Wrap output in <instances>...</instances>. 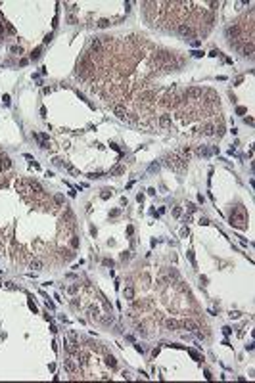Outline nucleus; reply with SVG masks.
I'll return each instance as SVG.
<instances>
[{
    "instance_id": "nucleus-22",
    "label": "nucleus",
    "mask_w": 255,
    "mask_h": 383,
    "mask_svg": "<svg viewBox=\"0 0 255 383\" xmlns=\"http://www.w3.org/2000/svg\"><path fill=\"white\" fill-rule=\"evenodd\" d=\"M39 56H40V48H36L35 52L31 54V57H33V60H36V57H39Z\"/></svg>"
},
{
    "instance_id": "nucleus-12",
    "label": "nucleus",
    "mask_w": 255,
    "mask_h": 383,
    "mask_svg": "<svg viewBox=\"0 0 255 383\" xmlns=\"http://www.w3.org/2000/svg\"><path fill=\"white\" fill-rule=\"evenodd\" d=\"M171 125V115H161L159 117V127H169Z\"/></svg>"
},
{
    "instance_id": "nucleus-14",
    "label": "nucleus",
    "mask_w": 255,
    "mask_h": 383,
    "mask_svg": "<svg viewBox=\"0 0 255 383\" xmlns=\"http://www.w3.org/2000/svg\"><path fill=\"white\" fill-rule=\"evenodd\" d=\"M165 326H167V330L174 331V330H178V326H180V324H178L177 320H167V322H165Z\"/></svg>"
},
{
    "instance_id": "nucleus-10",
    "label": "nucleus",
    "mask_w": 255,
    "mask_h": 383,
    "mask_svg": "<svg viewBox=\"0 0 255 383\" xmlns=\"http://www.w3.org/2000/svg\"><path fill=\"white\" fill-rule=\"evenodd\" d=\"M31 268H33V270L44 268V261H40V259H33V261H31Z\"/></svg>"
},
{
    "instance_id": "nucleus-1",
    "label": "nucleus",
    "mask_w": 255,
    "mask_h": 383,
    "mask_svg": "<svg viewBox=\"0 0 255 383\" xmlns=\"http://www.w3.org/2000/svg\"><path fill=\"white\" fill-rule=\"evenodd\" d=\"M230 224H232V226H238V228H244V226H246L244 209H238L236 215H230Z\"/></svg>"
},
{
    "instance_id": "nucleus-19",
    "label": "nucleus",
    "mask_w": 255,
    "mask_h": 383,
    "mask_svg": "<svg viewBox=\"0 0 255 383\" xmlns=\"http://www.w3.org/2000/svg\"><path fill=\"white\" fill-rule=\"evenodd\" d=\"M121 172H125V167H115L111 171V175H121Z\"/></svg>"
},
{
    "instance_id": "nucleus-7",
    "label": "nucleus",
    "mask_w": 255,
    "mask_h": 383,
    "mask_svg": "<svg viewBox=\"0 0 255 383\" xmlns=\"http://www.w3.org/2000/svg\"><path fill=\"white\" fill-rule=\"evenodd\" d=\"M180 326H182V328H186L188 331H198V324L192 322V320H184V322L180 324Z\"/></svg>"
},
{
    "instance_id": "nucleus-27",
    "label": "nucleus",
    "mask_w": 255,
    "mask_h": 383,
    "mask_svg": "<svg viewBox=\"0 0 255 383\" xmlns=\"http://www.w3.org/2000/svg\"><path fill=\"white\" fill-rule=\"evenodd\" d=\"M192 56H194V57H201V56H203V52H201V50H194Z\"/></svg>"
},
{
    "instance_id": "nucleus-5",
    "label": "nucleus",
    "mask_w": 255,
    "mask_h": 383,
    "mask_svg": "<svg viewBox=\"0 0 255 383\" xmlns=\"http://www.w3.org/2000/svg\"><path fill=\"white\" fill-rule=\"evenodd\" d=\"M177 31L182 35V37H194V29H192L190 25H178Z\"/></svg>"
},
{
    "instance_id": "nucleus-23",
    "label": "nucleus",
    "mask_w": 255,
    "mask_h": 383,
    "mask_svg": "<svg viewBox=\"0 0 255 383\" xmlns=\"http://www.w3.org/2000/svg\"><path fill=\"white\" fill-rule=\"evenodd\" d=\"M107 25H109L107 19H100V23H98V27H107Z\"/></svg>"
},
{
    "instance_id": "nucleus-18",
    "label": "nucleus",
    "mask_w": 255,
    "mask_h": 383,
    "mask_svg": "<svg viewBox=\"0 0 255 383\" xmlns=\"http://www.w3.org/2000/svg\"><path fill=\"white\" fill-rule=\"evenodd\" d=\"M10 50H12L13 54H17V56H19V54H23V48H21V46H12Z\"/></svg>"
},
{
    "instance_id": "nucleus-29",
    "label": "nucleus",
    "mask_w": 255,
    "mask_h": 383,
    "mask_svg": "<svg viewBox=\"0 0 255 383\" xmlns=\"http://www.w3.org/2000/svg\"><path fill=\"white\" fill-rule=\"evenodd\" d=\"M2 100H4V104H6V105L10 104V96H8V94H4V96H2Z\"/></svg>"
},
{
    "instance_id": "nucleus-2",
    "label": "nucleus",
    "mask_w": 255,
    "mask_h": 383,
    "mask_svg": "<svg viewBox=\"0 0 255 383\" xmlns=\"http://www.w3.org/2000/svg\"><path fill=\"white\" fill-rule=\"evenodd\" d=\"M201 94H203V90L201 88H198V86H192V88H188L186 92H184V98H201Z\"/></svg>"
},
{
    "instance_id": "nucleus-3",
    "label": "nucleus",
    "mask_w": 255,
    "mask_h": 383,
    "mask_svg": "<svg viewBox=\"0 0 255 383\" xmlns=\"http://www.w3.org/2000/svg\"><path fill=\"white\" fill-rule=\"evenodd\" d=\"M63 347H65V351L71 352V355H75L77 352V343H75V339H63Z\"/></svg>"
},
{
    "instance_id": "nucleus-17",
    "label": "nucleus",
    "mask_w": 255,
    "mask_h": 383,
    "mask_svg": "<svg viewBox=\"0 0 255 383\" xmlns=\"http://www.w3.org/2000/svg\"><path fill=\"white\" fill-rule=\"evenodd\" d=\"M198 153H200V155H203V157H207V155L211 153V149H207V148H200V149H198Z\"/></svg>"
},
{
    "instance_id": "nucleus-26",
    "label": "nucleus",
    "mask_w": 255,
    "mask_h": 383,
    "mask_svg": "<svg viewBox=\"0 0 255 383\" xmlns=\"http://www.w3.org/2000/svg\"><path fill=\"white\" fill-rule=\"evenodd\" d=\"M188 259H190V263L196 266V261H194V251H188Z\"/></svg>"
},
{
    "instance_id": "nucleus-24",
    "label": "nucleus",
    "mask_w": 255,
    "mask_h": 383,
    "mask_svg": "<svg viewBox=\"0 0 255 383\" xmlns=\"http://www.w3.org/2000/svg\"><path fill=\"white\" fill-rule=\"evenodd\" d=\"M54 201H56V205H62V203H63V197H62V196H56Z\"/></svg>"
},
{
    "instance_id": "nucleus-21",
    "label": "nucleus",
    "mask_w": 255,
    "mask_h": 383,
    "mask_svg": "<svg viewBox=\"0 0 255 383\" xmlns=\"http://www.w3.org/2000/svg\"><path fill=\"white\" fill-rule=\"evenodd\" d=\"M102 322H104V324H111V322H113V316H111V314H109V316H104V320H102Z\"/></svg>"
},
{
    "instance_id": "nucleus-8",
    "label": "nucleus",
    "mask_w": 255,
    "mask_h": 383,
    "mask_svg": "<svg viewBox=\"0 0 255 383\" xmlns=\"http://www.w3.org/2000/svg\"><path fill=\"white\" fill-rule=\"evenodd\" d=\"M0 169H2V171H8V169H12V161H10V159L6 157V155H2V157H0Z\"/></svg>"
},
{
    "instance_id": "nucleus-28",
    "label": "nucleus",
    "mask_w": 255,
    "mask_h": 383,
    "mask_svg": "<svg viewBox=\"0 0 255 383\" xmlns=\"http://www.w3.org/2000/svg\"><path fill=\"white\" fill-rule=\"evenodd\" d=\"M107 364H109V366H115L117 362H115V358H113V356H107Z\"/></svg>"
},
{
    "instance_id": "nucleus-15",
    "label": "nucleus",
    "mask_w": 255,
    "mask_h": 383,
    "mask_svg": "<svg viewBox=\"0 0 255 383\" xmlns=\"http://www.w3.org/2000/svg\"><path fill=\"white\" fill-rule=\"evenodd\" d=\"M238 33H240V29H238L236 25H232V27L227 29V35H228V37H238Z\"/></svg>"
},
{
    "instance_id": "nucleus-4",
    "label": "nucleus",
    "mask_w": 255,
    "mask_h": 383,
    "mask_svg": "<svg viewBox=\"0 0 255 383\" xmlns=\"http://www.w3.org/2000/svg\"><path fill=\"white\" fill-rule=\"evenodd\" d=\"M113 111H115V115H117V117H119L121 121H129V111H127L123 105H115V107H113Z\"/></svg>"
},
{
    "instance_id": "nucleus-30",
    "label": "nucleus",
    "mask_w": 255,
    "mask_h": 383,
    "mask_svg": "<svg viewBox=\"0 0 255 383\" xmlns=\"http://www.w3.org/2000/svg\"><path fill=\"white\" fill-rule=\"evenodd\" d=\"M180 236L186 238V236H188V228H182V230H180Z\"/></svg>"
},
{
    "instance_id": "nucleus-9",
    "label": "nucleus",
    "mask_w": 255,
    "mask_h": 383,
    "mask_svg": "<svg viewBox=\"0 0 255 383\" xmlns=\"http://www.w3.org/2000/svg\"><path fill=\"white\" fill-rule=\"evenodd\" d=\"M27 184H29V188H31V190H35L36 193H44V190H42V186H40L39 182H36V180H29Z\"/></svg>"
},
{
    "instance_id": "nucleus-11",
    "label": "nucleus",
    "mask_w": 255,
    "mask_h": 383,
    "mask_svg": "<svg viewBox=\"0 0 255 383\" xmlns=\"http://www.w3.org/2000/svg\"><path fill=\"white\" fill-rule=\"evenodd\" d=\"M123 295H125V299L133 301V299H134V289H133L130 285H127V287H125V291H123Z\"/></svg>"
},
{
    "instance_id": "nucleus-32",
    "label": "nucleus",
    "mask_w": 255,
    "mask_h": 383,
    "mask_svg": "<svg viewBox=\"0 0 255 383\" xmlns=\"http://www.w3.org/2000/svg\"><path fill=\"white\" fill-rule=\"evenodd\" d=\"M223 331H224V335H230V331H232V330H230V328H223Z\"/></svg>"
},
{
    "instance_id": "nucleus-25",
    "label": "nucleus",
    "mask_w": 255,
    "mask_h": 383,
    "mask_svg": "<svg viewBox=\"0 0 255 383\" xmlns=\"http://www.w3.org/2000/svg\"><path fill=\"white\" fill-rule=\"evenodd\" d=\"M173 215H174V216H180V215H182L180 207H174V209H173Z\"/></svg>"
},
{
    "instance_id": "nucleus-31",
    "label": "nucleus",
    "mask_w": 255,
    "mask_h": 383,
    "mask_svg": "<svg viewBox=\"0 0 255 383\" xmlns=\"http://www.w3.org/2000/svg\"><path fill=\"white\" fill-rule=\"evenodd\" d=\"M186 207H188V211H196V205H194V203H188Z\"/></svg>"
},
{
    "instance_id": "nucleus-13",
    "label": "nucleus",
    "mask_w": 255,
    "mask_h": 383,
    "mask_svg": "<svg viewBox=\"0 0 255 383\" xmlns=\"http://www.w3.org/2000/svg\"><path fill=\"white\" fill-rule=\"evenodd\" d=\"M90 48L94 50V52H100V50H102V40H100V39H92Z\"/></svg>"
},
{
    "instance_id": "nucleus-6",
    "label": "nucleus",
    "mask_w": 255,
    "mask_h": 383,
    "mask_svg": "<svg viewBox=\"0 0 255 383\" xmlns=\"http://www.w3.org/2000/svg\"><path fill=\"white\" fill-rule=\"evenodd\" d=\"M63 366H65V370H67L69 374H75L77 372V364H75V360H73V358H65L63 360Z\"/></svg>"
},
{
    "instance_id": "nucleus-16",
    "label": "nucleus",
    "mask_w": 255,
    "mask_h": 383,
    "mask_svg": "<svg viewBox=\"0 0 255 383\" xmlns=\"http://www.w3.org/2000/svg\"><path fill=\"white\" fill-rule=\"evenodd\" d=\"M203 134L213 136L215 134V125H205V127H203Z\"/></svg>"
},
{
    "instance_id": "nucleus-20",
    "label": "nucleus",
    "mask_w": 255,
    "mask_h": 383,
    "mask_svg": "<svg viewBox=\"0 0 255 383\" xmlns=\"http://www.w3.org/2000/svg\"><path fill=\"white\" fill-rule=\"evenodd\" d=\"M148 171H150V172H157V171H159V165H157V163H152Z\"/></svg>"
}]
</instances>
